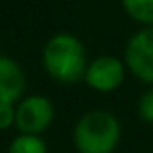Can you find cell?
<instances>
[{"label": "cell", "instance_id": "5b68a950", "mask_svg": "<svg viewBox=\"0 0 153 153\" xmlns=\"http://www.w3.org/2000/svg\"><path fill=\"white\" fill-rule=\"evenodd\" d=\"M83 79L95 91H114L124 82V64L114 56H99L87 66Z\"/></svg>", "mask_w": 153, "mask_h": 153}, {"label": "cell", "instance_id": "9c48e42d", "mask_svg": "<svg viewBox=\"0 0 153 153\" xmlns=\"http://www.w3.org/2000/svg\"><path fill=\"white\" fill-rule=\"evenodd\" d=\"M138 112H140V116H142L146 122L153 124V89H149L142 99H140Z\"/></svg>", "mask_w": 153, "mask_h": 153}, {"label": "cell", "instance_id": "8992f818", "mask_svg": "<svg viewBox=\"0 0 153 153\" xmlns=\"http://www.w3.org/2000/svg\"><path fill=\"white\" fill-rule=\"evenodd\" d=\"M25 91V76L16 60L0 56V101L16 105Z\"/></svg>", "mask_w": 153, "mask_h": 153}, {"label": "cell", "instance_id": "6da1fadb", "mask_svg": "<svg viewBox=\"0 0 153 153\" xmlns=\"http://www.w3.org/2000/svg\"><path fill=\"white\" fill-rule=\"evenodd\" d=\"M43 66L51 78L62 83L85 78L87 60L83 45L70 33H56L43 49Z\"/></svg>", "mask_w": 153, "mask_h": 153}, {"label": "cell", "instance_id": "277c9868", "mask_svg": "<svg viewBox=\"0 0 153 153\" xmlns=\"http://www.w3.org/2000/svg\"><path fill=\"white\" fill-rule=\"evenodd\" d=\"M124 60L136 78L153 83V25L143 27L128 41Z\"/></svg>", "mask_w": 153, "mask_h": 153}, {"label": "cell", "instance_id": "52a82bcc", "mask_svg": "<svg viewBox=\"0 0 153 153\" xmlns=\"http://www.w3.org/2000/svg\"><path fill=\"white\" fill-rule=\"evenodd\" d=\"M122 6L134 22L153 25V0H122Z\"/></svg>", "mask_w": 153, "mask_h": 153}, {"label": "cell", "instance_id": "3957f363", "mask_svg": "<svg viewBox=\"0 0 153 153\" xmlns=\"http://www.w3.org/2000/svg\"><path fill=\"white\" fill-rule=\"evenodd\" d=\"M54 108L43 95H29L16 107V126L22 134L39 136L51 126Z\"/></svg>", "mask_w": 153, "mask_h": 153}, {"label": "cell", "instance_id": "7a4b0ae2", "mask_svg": "<svg viewBox=\"0 0 153 153\" xmlns=\"http://www.w3.org/2000/svg\"><path fill=\"white\" fill-rule=\"evenodd\" d=\"M120 140V124L108 111H89L74 128V146L79 153H112Z\"/></svg>", "mask_w": 153, "mask_h": 153}, {"label": "cell", "instance_id": "30bf717a", "mask_svg": "<svg viewBox=\"0 0 153 153\" xmlns=\"http://www.w3.org/2000/svg\"><path fill=\"white\" fill-rule=\"evenodd\" d=\"M14 122H16V107L12 103L0 101V128L8 130Z\"/></svg>", "mask_w": 153, "mask_h": 153}, {"label": "cell", "instance_id": "ba28073f", "mask_svg": "<svg viewBox=\"0 0 153 153\" xmlns=\"http://www.w3.org/2000/svg\"><path fill=\"white\" fill-rule=\"evenodd\" d=\"M8 153H47V146L39 136L35 134H22L12 140Z\"/></svg>", "mask_w": 153, "mask_h": 153}]
</instances>
